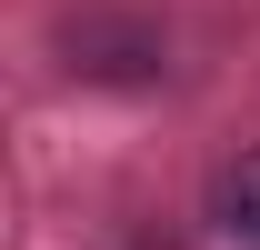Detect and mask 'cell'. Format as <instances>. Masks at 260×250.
I'll return each mask as SVG.
<instances>
[{
	"label": "cell",
	"mask_w": 260,
	"mask_h": 250,
	"mask_svg": "<svg viewBox=\"0 0 260 250\" xmlns=\"http://www.w3.org/2000/svg\"><path fill=\"white\" fill-rule=\"evenodd\" d=\"M140 250H160V240H140Z\"/></svg>",
	"instance_id": "obj_3"
},
{
	"label": "cell",
	"mask_w": 260,
	"mask_h": 250,
	"mask_svg": "<svg viewBox=\"0 0 260 250\" xmlns=\"http://www.w3.org/2000/svg\"><path fill=\"white\" fill-rule=\"evenodd\" d=\"M210 220H220L240 250H260V150H240L220 180H210Z\"/></svg>",
	"instance_id": "obj_2"
},
{
	"label": "cell",
	"mask_w": 260,
	"mask_h": 250,
	"mask_svg": "<svg viewBox=\"0 0 260 250\" xmlns=\"http://www.w3.org/2000/svg\"><path fill=\"white\" fill-rule=\"evenodd\" d=\"M60 50H70L80 80H150V70H160V30H140V20H100V10L70 20Z\"/></svg>",
	"instance_id": "obj_1"
}]
</instances>
